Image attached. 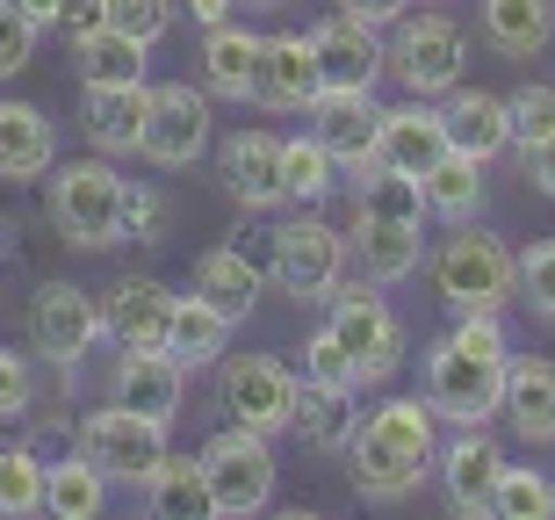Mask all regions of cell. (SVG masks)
Here are the masks:
<instances>
[{"label":"cell","instance_id":"6da1fadb","mask_svg":"<svg viewBox=\"0 0 555 520\" xmlns=\"http://www.w3.org/2000/svg\"><path fill=\"white\" fill-rule=\"evenodd\" d=\"M505 362H513L505 326L483 318V312H469V318H454L448 333L433 340L418 397H426L433 419H448V427H491L498 405H505Z\"/></svg>","mask_w":555,"mask_h":520},{"label":"cell","instance_id":"7a4b0ae2","mask_svg":"<svg viewBox=\"0 0 555 520\" xmlns=\"http://www.w3.org/2000/svg\"><path fill=\"white\" fill-rule=\"evenodd\" d=\"M433 462H440V419H433L426 397H383L375 413L353 419L347 470L361 484V499H375V506L412 499L433 478Z\"/></svg>","mask_w":555,"mask_h":520},{"label":"cell","instance_id":"3957f363","mask_svg":"<svg viewBox=\"0 0 555 520\" xmlns=\"http://www.w3.org/2000/svg\"><path fill=\"white\" fill-rule=\"evenodd\" d=\"M433 296L448 304L454 318H505V304H519V253L498 239V231H476L469 217L433 246Z\"/></svg>","mask_w":555,"mask_h":520},{"label":"cell","instance_id":"277c9868","mask_svg":"<svg viewBox=\"0 0 555 520\" xmlns=\"http://www.w3.org/2000/svg\"><path fill=\"white\" fill-rule=\"evenodd\" d=\"M462 59H469V43L454 29V15H440V8H426V15L404 8L383 37V73L418 102H440L448 87H462Z\"/></svg>","mask_w":555,"mask_h":520},{"label":"cell","instance_id":"5b68a950","mask_svg":"<svg viewBox=\"0 0 555 520\" xmlns=\"http://www.w3.org/2000/svg\"><path fill=\"white\" fill-rule=\"evenodd\" d=\"M124 174L108 160H65L51 167V225L73 239L80 253H102L124 239Z\"/></svg>","mask_w":555,"mask_h":520},{"label":"cell","instance_id":"8992f818","mask_svg":"<svg viewBox=\"0 0 555 520\" xmlns=\"http://www.w3.org/2000/svg\"><path fill=\"white\" fill-rule=\"evenodd\" d=\"M274 441L253 434V427H238V419H224L217 434L203 441V478H209V499H217V513L246 520L260 513V506L274 499Z\"/></svg>","mask_w":555,"mask_h":520},{"label":"cell","instance_id":"52a82bcc","mask_svg":"<svg viewBox=\"0 0 555 520\" xmlns=\"http://www.w3.org/2000/svg\"><path fill=\"white\" fill-rule=\"evenodd\" d=\"M268 275L274 290H288L296 304H325L347 275V231H332L325 217H288L274 225V246H268Z\"/></svg>","mask_w":555,"mask_h":520},{"label":"cell","instance_id":"ba28073f","mask_svg":"<svg viewBox=\"0 0 555 520\" xmlns=\"http://www.w3.org/2000/svg\"><path fill=\"white\" fill-rule=\"evenodd\" d=\"M80 456L94 462L108 484H116V478L138 484L144 470L166 456V419H144V413H130V405H116V397H108L102 413L80 419Z\"/></svg>","mask_w":555,"mask_h":520},{"label":"cell","instance_id":"9c48e42d","mask_svg":"<svg viewBox=\"0 0 555 520\" xmlns=\"http://www.w3.org/2000/svg\"><path fill=\"white\" fill-rule=\"evenodd\" d=\"M325 304H332L325 326L347 340L353 362H361V391H369V383H390V376L404 369V326H397V312L375 296V282L369 290H332Z\"/></svg>","mask_w":555,"mask_h":520},{"label":"cell","instance_id":"30bf717a","mask_svg":"<svg viewBox=\"0 0 555 520\" xmlns=\"http://www.w3.org/2000/svg\"><path fill=\"white\" fill-rule=\"evenodd\" d=\"M102 304L80 290V282H43L37 304H29V340L43 347V362H59V369H80L87 354L102 347Z\"/></svg>","mask_w":555,"mask_h":520},{"label":"cell","instance_id":"8fae6325","mask_svg":"<svg viewBox=\"0 0 555 520\" xmlns=\"http://www.w3.org/2000/svg\"><path fill=\"white\" fill-rule=\"evenodd\" d=\"M224 369V413L253 434H288V413H296V391L304 376H288L274 354H238V362H217Z\"/></svg>","mask_w":555,"mask_h":520},{"label":"cell","instance_id":"7c38bea8","mask_svg":"<svg viewBox=\"0 0 555 520\" xmlns=\"http://www.w3.org/2000/svg\"><path fill=\"white\" fill-rule=\"evenodd\" d=\"M209 130H217L209 87H181V80L152 87V116H144V160L152 167H195L209 152Z\"/></svg>","mask_w":555,"mask_h":520},{"label":"cell","instance_id":"4fadbf2b","mask_svg":"<svg viewBox=\"0 0 555 520\" xmlns=\"http://www.w3.org/2000/svg\"><path fill=\"white\" fill-rule=\"evenodd\" d=\"M310 138H318L347 174L369 167L375 138H383V102H375V87H325V94L310 102Z\"/></svg>","mask_w":555,"mask_h":520},{"label":"cell","instance_id":"5bb4252c","mask_svg":"<svg viewBox=\"0 0 555 520\" xmlns=\"http://www.w3.org/2000/svg\"><path fill=\"white\" fill-rule=\"evenodd\" d=\"M433 478H440V492H448L454 513H491V492L498 478H505V448H498L483 427H454V441L440 448V462H433Z\"/></svg>","mask_w":555,"mask_h":520},{"label":"cell","instance_id":"9a60e30c","mask_svg":"<svg viewBox=\"0 0 555 520\" xmlns=\"http://www.w3.org/2000/svg\"><path fill=\"white\" fill-rule=\"evenodd\" d=\"M181 383H188V369L159 347H124V362L108 369V397L144 419H166V427L181 419Z\"/></svg>","mask_w":555,"mask_h":520},{"label":"cell","instance_id":"2e32d148","mask_svg":"<svg viewBox=\"0 0 555 520\" xmlns=\"http://www.w3.org/2000/svg\"><path fill=\"white\" fill-rule=\"evenodd\" d=\"M310 43H318V73H325V87H375L383 80V29L361 15H325L318 29H310Z\"/></svg>","mask_w":555,"mask_h":520},{"label":"cell","instance_id":"e0dca14e","mask_svg":"<svg viewBox=\"0 0 555 520\" xmlns=\"http://www.w3.org/2000/svg\"><path fill=\"white\" fill-rule=\"evenodd\" d=\"M347 253H353V268H361V282L390 290V282H404L426 261V225H412V217H353Z\"/></svg>","mask_w":555,"mask_h":520},{"label":"cell","instance_id":"ac0fdd59","mask_svg":"<svg viewBox=\"0 0 555 520\" xmlns=\"http://www.w3.org/2000/svg\"><path fill=\"white\" fill-rule=\"evenodd\" d=\"M440 124H448V145L483 160V167H491L498 152H513V109H505V94L448 87V94H440Z\"/></svg>","mask_w":555,"mask_h":520},{"label":"cell","instance_id":"d6986e66","mask_svg":"<svg viewBox=\"0 0 555 520\" xmlns=\"http://www.w3.org/2000/svg\"><path fill=\"white\" fill-rule=\"evenodd\" d=\"M173 304H181V296L166 290V282H152V275H124V282L102 296V326L116 333V347H159L166 354Z\"/></svg>","mask_w":555,"mask_h":520},{"label":"cell","instance_id":"ffe728a7","mask_svg":"<svg viewBox=\"0 0 555 520\" xmlns=\"http://www.w3.org/2000/svg\"><path fill=\"white\" fill-rule=\"evenodd\" d=\"M318 94H325L318 43L310 37H260V80H253V102L260 109H310Z\"/></svg>","mask_w":555,"mask_h":520},{"label":"cell","instance_id":"44dd1931","mask_svg":"<svg viewBox=\"0 0 555 520\" xmlns=\"http://www.w3.org/2000/svg\"><path fill=\"white\" fill-rule=\"evenodd\" d=\"M448 152V124H440V102H418L404 94V109H383V138H375V160L397 174H426L433 160Z\"/></svg>","mask_w":555,"mask_h":520},{"label":"cell","instance_id":"7402d4cb","mask_svg":"<svg viewBox=\"0 0 555 520\" xmlns=\"http://www.w3.org/2000/svg\"><path fill=\"white\" fill-rule=\"evenodd\" d=\"M144 116H152V80L138 87H87V145L102 160H124V152H144Z\"/></svg>","mask_w":555,"mask_h":520},{"label":"cell","instance_id":"603a6c76","mask_svg":"<svg viewBox=\"0 0 555 520\" xmlns=\"http://www.w3.org/2000/svg\"><path fill=\"white\" fill-rule=\"evenodd\" d=\"M498 413L513 419V434L527 448H548L555 441V362L548 354H513L505 362V405Z\"/></svg>","mask_w":555,"mask_h":520},{"label":"cell","instance_id":"cb8c5ba5","mask_svg":"<svg viewBox=\"0 0 555 520\" xmlns=\"http://www.w3.org/2000/svg\"><path fill=\"white\" fill-rule=\"evenodd\" d=\"M217 167H224V188L246 210L288 203V188H282V138H274V130H238V138L217 152Z\"/></svg>","mask_w":555,"mask_h":520},{"label":"cell","instance_id":"d4e9b609","mask_svg":"<svg viewBox=\"0 0 555 520\" xmlns=\"http://www.w3.org/2000/svg\"><path fill=\"white\" fill-rule=\"evenodd\" d=\"M59 167V130L37 102H8L0 94V181H43Z\"/></svg>","mask_w":555,"mask_h":520},{"label":"cell","instance_id":"484cf974","mask_svg":"<svg viewBox=\"0 0 555 520\" xmlns=\"http://www.w3.org/2000/svg\"><path fill=\"white\" fill-rule=\"evenodd\" d=\"M138 492H144V513L152 520H217L203 456H173V448H166V456L138 478Z\"/></svg>","mask_w":555,"mask_h":520},{"label":"cell","instance_id":"4316f807","mask_svg":"<svg viewBox=\"0 0 555 520\" xmlns=\"http://www.w3.org/2000/svg\"><path fill=\"white\" fill-rule=\"evenodd\" d=\"M476 29L498 59H541L555 43V0H476Z\"/></svg>","mask_w":555,"mask_h":520},{"label":"cell","instance_id":"83f0119b","mask_svg":"<svg viewBox=\"0 0 555 520\" xmlns=\"http://www.w3.org/2000/svg\"><path fill=\"white\" fill-rule=\"evenodd\" d=\"M253 80H260V37L238 29V15L203 29V87L224 94V102H253Z\"/></svg>","mask_w":555,"mask_h":520},{"label":"cell","instance_id":"f1b7e54d","mask_svg":"<svg viewBox=\"0 0 555 520\" xmlns=\"http://www.w3.org/2000/svg\"><path fill=\"white\" fill-rule=\"evenodd\" d=\"M224 347H231V318L217 304H203V296H181L173 304V326H166V354L195 376V369H217Z\"/></svg>","mask_w":555,"mask_h":520},{"label":"cell","instance_id":"f546056e","mask_svg":"<svg viewBox=\"0 0 555 520\" xmlns=\"http://www.w3.org/2000/svg\"><path fill=\"white\" fill-rule=\"evenodd\" d=\"M195 296H203V304H217V312L238 326V318L260 304V268H253L238 246H209L203 261H195Z\"/></svg>","mask_w":555,"mask_h":520},{"label":"cell","instance_id":"4dcf8cb0","mask_svg":"<svg viewBox=\"0 0 555 520\" xmlns=\"http://www.w3.org/2000/svg\"><path fill=\"white\" fill-rule=\"evenodd\" d=\"M288 434L304 441V448H318V456H347L353 391H318V383H304V391H296V413H288Z\"/></svg>","mask_w":555,"mask_h":520},{"label":"cell","instance_id":"1f68e13d","mask_svg":"<svg viewBox=\"0 0 555 520\" xmlns=\"http://www.w3.org/2000/svg\"><path fill=\"white\" fill-rule=\"evenodd\" d=\"M418 195H426V217H448V225L476 217V203H483V160H469V152L448 145L426 174H418Z\"/></svg>","mask_w":555,"mask_h":520},{"label":"cell","instance_id":"d6a6232c","mask_svg":"<svg viewBox=\"0 0 555 520\" xmlns=\"http://www.w3.org/2000/svg\"><path fill=\"white\" fill-rule=\"evenodd\" d=\"M102 506H108V478L80 456V448H73L65 462H43V513H59V520H94Z\"/></svg>","mask_w":555,"mask_h":520},{"label":"cell","instance_id":"836d02e7","mask_svg":"<svg viewBox=\"0 0 555 520\" xmlns=\"http://www.w3.org/2000/svg\"><path fill=\"white\" fill-rule=\"evenodd\" d=\"M144 59H152V43H138V37L102 22L94 37H80V87H138Z\"/></svg>","mask_w":555,"mask_h":520},{"label":"cell","instance_id":"e575fe53","mask_svg":"<svg viewBox=\"0 0 555 520\" xmlns=\"http://www.w3.org/2000/svg\"><path fill=\"white\" fill-rule=\"evenodd\" d=\"M353 217H412V225H426V195H418L412 174L369 160V167H353Z\"/></svg>","mask_w":555,"mask_h":520},{"label":"cell","instance_id":"d590c367","mask_svg":"<svg viewBox=\"0 0 555 520\" xmlns=\"http://www.w3.org/2000/svg\"><path fill=\"white\" fill-rule=\"evenodd\" d=\"M339 160H332L318 138H282V188H288V203H325L332 188H339Z\"/></svg>","mask_w":555,"mask_h":520},{"label":"cell","instance_id":"8d00e7d4","mask_svg":"<svg viewBox=\"0 0 555 520\" xmlns=\"http://www.w3.org/2000/svg\"><path fill=\"white\" fill-rule=\"evenodd\" d=\"M296 376H304V383H318V391H361V362H353V347L332 333V326H318V333L304 340Z\"/></svg>","mask_w":555,"mask_h":520},{"label":"cell","instance_id":"74e56055","mask_svg":"<svg viewBox=\"0 0 555 520\" xmlns=\"http://www.w3.org/2000/svg\"><path fill=\"white\" fill-rule=\"evenodd\" d=\"M491 513L498 520H555V484L541 478L534 462H505V478L491 492Z\"/></svg>","mask_w":555,"mask_h":520},{"label":"cell","instance_id":"f35d334b","mask_svg":"<svg viewBox=\"0 0 555 520\" xmlns=\"http://www.w3.org/2000/svg\"><path fill=\"white\" fill-rule=\"evenodd\" d=\"M0 513L8 520L43 513V456H29V448H0Z\"/></svg>","mask_w":555,"mask_h":520},{"label":"cell","instance_id":"ab89813d","mask_svg":"<svg viewBox=\"0 0 555 520\" xmlns=\"http://www.w3.org/2000/svg\"><path fill=\"white\" fill-rule=\"evenodd\" d=\"M505 109H513V145H519V152L541 145V138L555 130V87H541V80L513 87V94H505Z\"/></svg>","mask_w":555,"mask_h":520},{"label":"cell","instance_id":"60d3db41","mask_svg":"<svg viewBox=\"0 0 555 520\" xmlns=\"http://www.w3.org/2000/svg\"><path fill=\"white\" fill-rule=\"evenodd\" d=\"M519 304L555 326V239H534L519 253Z\"/></svg>","mask_w":555,"mask_h":520},{"label":"cell","instance_id":"b9f144b4","mask_svg":"<svg viewBox=\"0 0 555 520\" xmlns=\"http://www.w3.org/2000/svg\"><path fill=\"white\" fill-rule=\"evenodd\" d=\"M108 8V29H124L138 43H159L173 29V0H102Z\"/></svg>","mask_w":555,"mask_h":520},{"label":"cell","instance_id":"7bdbcfd3","mask_svg":"<svg viewBox=\"0 0 555 520\" xmlns=\"http://www.w3.org/2000/svg\"><path fill=\"white\" fill-rule=\"evenodd\" d=\"M124 239H138V246H159L166 239V195L159 188H124Z\"/></svg>","mask_w":555,"mask_h":520},{"label":"cell","instance_id":"ee69618b","mask_svg":"<svg viewBox=\"0 0 555 520\" xmlns=\"http://www.w3.org/2000/svg\"><path fill=\"white\" fill-rule=\"evenodd\" d=\"M29 59H37V22L22 15L15 0H0V80H15Z\"/></svg>","mask_w":555,"mask_h":520},{"label":"cell","instance_id":"f6af8a7d","mask_svg":"<svg viewBox=\"0 0 555 520\" xmlns=\"http://www.w3.org/2000/svg\"><path fill=\"white\" fill-rule=\"evenodd\" d=\"M22 413H29V369H22V354H0V427Z\"/></svg>","mask_w":555,"mask_h":520},{"label":"cell","instance_id":"bcb514c9","mask_svg":"<svg viewBox=\"0 0 555 520\" xmlns=\"http://www.w3.org/2000/svg\"><path fill=\"white\" fill-rule=\"evenodd\" d=\"M102 22H108V8H102V0H65L59 29H65V37H73V43H80V37H94Z\"/></svg>","mask_w":555,"mask_h":520},{"label":"cell","instance_id":"7dc6e473","mask_svg":"<svg viewBox=\"0 0 555 520\" xmlns=\"http://www.w3.org/2000/svg\"><path fill=\"white\" fill-rule=\"evenodd\" d=\"M527 174H534V188L555 203V130L541 138V145H527Z\"/></svg>","mask_w":555,"mask_h":520},{"label":"cell","instance_id":"c3c4849f","mask_svg":"<svg viewBox=\"0 0 555 520\" xmlns=\"http://www.w3.org/2000/svg\"><path fill=\"white\" fill-rule=\"evenodd\" d=\"M339 8H347V15H361V22H375V29H390L412 0H339Z\"/></svg>","mask_w":555,"mask_h":520},{"label":"cell","instance_id":"681fc988","mask_svg":"<svg viewBox=\"0 0 555 520\" xmlns=\"http://www.w3.org/2000/svg\"><path fill=\"white\" fill-rule=\"evenodd\" d=\"M181 8H188L195 22H203V29H217V22H231V15H238V0H181Z\"/></svg>","mask_w":555,"mask_h":520},{"label":"cell","instance_id":"f907efd6","mask_svg":"<svg viewBox=\"0 0 555 520\" xmlns=\"http://www.w3.org/2000/svg\"><path fill=\"white\" fill-rule=\"evenodd\" d=\"M15 8L37 22V29H59V15H65V0H15Z\"/></svg>","mask_w":555,"mask_h":520},{"label":"cell","instance_id":"816d5d0a","mask_svg":"<svg viewBox=\"0 0 555 520\" xmlns=\"http://www.w3.org/2000/svg\"><path fill=\"white\" fill-rule=\"evenodd\" d=\"M246 8H288V0H246Z\"/></svg>","mask_w":555,"mask_h":520}]
</instances>
